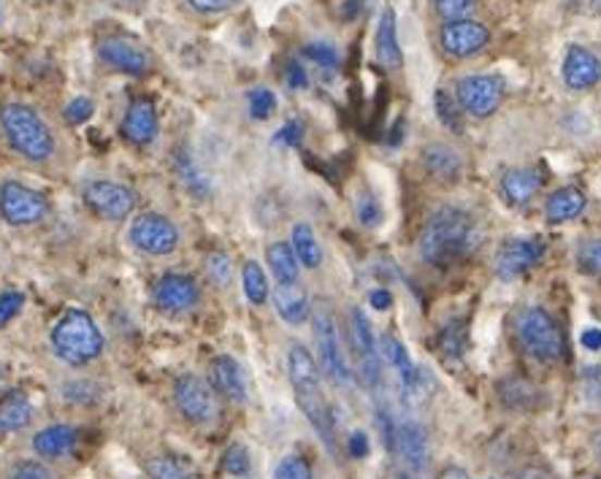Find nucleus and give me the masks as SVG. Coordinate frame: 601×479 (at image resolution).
I'll list each match as a JSON object with an SVG mask.
<instances>
[{"label": "nucleus", "instance_id": "nucleus-47", "mask_svg": "<svg viewBox=\"0 0 601 479\" xmlns=\"http://www.w3.org/2000/svg\"><path fill=\"white\" fill-rule=\"evenodd\" d=\"M22 306H25V295L22 293H16V290L0 293V328L9 326V322L20 315Z\"/></svg>", "mask_w": 601, "mask_h": 479}, {"label": "nucleus", "instance_id": "nucleus-36", "mask_svg": "<svg viewBox=\"0 0 601 479\" xmlns=\"http://www.w3.org/2000/svg\"><path fill=\"white\" fill-rule=\"evenodd\" d=\"M353 209H355V217H358V222L364 228L382 225V217H385V211H382L380 198H377V195L371 193L369 187H364V191L355 193Z\"/></svg>", "mask_w": 601, "mask_h": 479}, {"label": "nucleus", "instance_id": "nucleus-6", "mask_svg": "<svg viewBox=\"0 0 601 479\" xmlns=\"http://www.w3.org/2000/svg\"><path fill=\"white\" fill-rule=\"evenodd\" d=\"M315 344H317V358H320V369L326 371L328 380L333 384H349L353 382V369L347 364V355L342 349V339H339L336 320H333L331 309L328 306H317L315 317Z\"/></svg>", "mask_w": 601, "mask_h": 479}, {"label": "nucleus", "instance_id": "nucleus-38", "mask_svg": "<svg viewBox=\"0 0 601 479\" xmlns=\"http://www.w3.org/2000/svg\"><path fill=\"white\" fill-rule=\"evenodd\" d=\"M304 58L322 71L342 69V52H339L336 44L331 41H309L304 47Z\"/></svg>", "mask_w": 601, "mask_h": 479}, {"label": "nucleus", "instance_id": "nucleus-29", "mask_svg": "<svg viewBox=\"0 0 601 479\" xmlns=\"http://www.w3.org/2000/svg\"><path fill=\"white\" fill-rule=\"evenodd\" d=\"M144 471H147L149 479H200L196 464L187 460L185 455L174 453H160L147 458Z\"/></svg>", "mask_w": 601, "mask_h": 479}, {"label": "nucleus", "instance_id": "nucleus-49", "mask_svg": "<svg viewBox=\"0 0 601 479\" xmlns=\"http://www.w3.org/2000/svg\"><path fill=\"white\" fill-rule=\"evenodd\" d=\"M347 453L349 458H369L371 453V442H369V433L366 431H353L347 437Z\"/></svg>", "mask_w": 601, "mask_h": 479}, {"label": "nucleus", "instance_id": "nucleus-2", "mask_svg": "<svg viewBox=\"0 0 601 479\" xmlns=\"http://www.w3.org/2000/svg\"><path fill=\"white\" fill-rule=\"evenodd\" d=\"M287 377H291L293 393H296V401L306 420H309V426L315 428V433L326 444L328 453L339 455L336 422H333L331 406H328L326 393H322L320 366L315 364V358H311V353L304 344L296 342L287 349Z\"/></svg>", "mask_w": 601, "mask_h": 479}, {"label": "nucleus", "instance_id": "nucleus-31", "mask_svg": "<svg viewBox=\"0 0 601 479\" xmlns=\"http://www.w3.org/2000/svg\"><path fill=\"white\" fill-rule=\"evenodd\" d=\"M291 247L304 269H320L322 266V247L320 242H317V233L311 231V225H306V222H298V225L293 228Z\"/></svg>", "mask_w": 601, "mask_h": 479}, {"label": "nucleus", "instance_id": "nucleus-17", "mask_svg": "<svg viewBox=\"0 0 601 479\" xmlns=\"http://www.w3.org/2000/svg\"><path fill=\"white\" fill-rule=\"evenodd\" d=\"M120 133L133 147H149L160 133V116L155 109L152 98H136L125 109L120 122Z\"/></svg>", "mask_w": 601, "mask_h": 479}, {"label": "nucleus", "instance_id": "nucleus-40", "mask_svg": "<svg viewBox=\"0 0 601 479\" xmlns=\"http://www.w3.org/2000/svg\"><path fill=\"white\" fill-rule=\"evenodd\" d=\"M431 3L442 22L471 20V14L477 11V0H431Z\"/></svg>", "mask_w": 601, "mask_h": 479}, {"label": "nucleus", "instance_id": "nucleus-14", "mask_svg": "<svg viewBox=\"0 0 601 479\" xmlns=\"http://www.w3.org/2000/svg\"><path fill=\"white\" fill-rule=\"evenodd\" d=\"M488 44H491V30L477 20L444 22L442 30H439V47L455 60L475 58V54L486 52Z\"/></svg>", "mask_w": 601, "mask_h": 479}, {"label": "nucleus", "instance_id": "nucleus-28", "mask_svg": "<svg viewBox=\"0 0 601 479\" xmlns=\"http://www.w3.org/2000/svg\"><path fill=\"white\" fill-rule=\"evenodd\" d=\"M499 398L506 409L533 412L542 401V393L537 390V384L523 380V377H506L499 382Z\"/></svg>", "mask_w": 601, "mask_h": 479}, {"label": "nucleus", "instance_id": "nucleus-11", "mask_svg": "<svg viewBox=\"0 0 601 479\" xmlns=\"http://www.w3.org/2000/svg\"><path fill=\"white\" fill-rule=\"evenodd\" d=\"M49 200L47 195L22 185V182H3L0 185V217L11 228L36 225L47 217Z\"/></svg>", "mask_w": 601, "mask_h": 479}, {"label": "nucleus", "instance_id": "nucleus-1", "mask_svg": "<svg viewBox=\"0 0 601 479\" xmlns=\"http://www.w3.org/2000/svg\"><path fill=\"white\" fill-rule=\"evenodd\" d=\"M482 231L475 217L461 206H442L420 233V258L433 269H447L477 253Z\"/></svg>", "mask_w": 601, "mask_h": 479}, {"label": "nucleus", "instance_id": "nucleus-20", "mask_svg": "<svg viewBox=\"0 0 601 479\" xmlns=\"http://www.w3.org/2000/svg\"><path fill=\"white\" fill-rule=\"evenodd\" d=\"M393 450H398V455L404 458V464L412 471H426L428 458H431V450H428L426 431H422L417 422L404 420L396 426V437H393Z\"/></svg>", "mask_w": 601, "mask_h": 479}, {"label": "nucleus", "instance_id": "nucleus-21", "mask_svg": "<svg viewBox=\"0 0 601 479\" xmlns=\"http://www.w3.org/2000/svg\"><path fill=\"white\" fill-rule=\"evenodd\" d=\"M539 191H542V176H539V171L510 169L501 174L499 193L501 198H504V204L512 206V209H520V206L531 204Z\"/></svg>", "mask_w": 601, "mask_h": 479}, {"label": "nucleus", "instance_id": "nucleus-56", "mask_svg": "<svg viewBox=\"0 0 601 479\" xmlns=\"http://www.w3.org/2000/svg\"><path fill=\"white\" fill-rule=\"evenodd\" d=\"M591 444H593V453H597V455H599V460H601V428H599L597 433H593Z\"/></svg>", "mask_w": 601, "mask_h": 479}, {"label": "nucleus", "instance_id": "nucleus-7", "mask_svg": "<svg viewBox=\"0 0 601 479\" xmlns=\"http://www.w3.org/2000/svg\"><path fill=\"white\" fill-rule=\"evenodd\" d=\"M453 96L464 114L486 120V116L496 114L504 103L506 85L496 74H469L455 82Z\"/></svg>", "mask_w": 601, "mask_h": 479}, {"label": "nucleus", "instance_id": "nucleus-58", "mask_svg": "<svg viewBox=\"0 0 601 479\" xmlns=\"http://www.w3.org/2000/svg\"><path fill=\"white\" fill-rule=\"evenodd\" d=\"M593 9H597L599 14H601V0H593Z\"/></svg>", "mask_w": 601, "mask_h": 479}, {"label": "nucleus", "instance_id": "nucleus-33", "mask_svg": "<svg viewBox=\"0 0 601 479\" xmlns=\"http://www.w3.org/2000/svg\"><path fill=\"white\" fill-rule=\"evenodd\" d=\"M466 339H469V328L464 320H450L439 328L437 333V349L444 360H458L466 349Z\"/></svg>", "mask_w": 601, "mask_h": 479}, {"label": "nucleus", "instance_id": "nucleus-9", "mask_svg": "<svg viewBox=\"0 0 601 479\" xmlns=\"http://www.w3.org/2000/svg\"><path fill=\"white\" fill-rule=\"evenodd\" d=\"M127 242L144 255H152V258H163L171 255L180 247V228L169 220L165 214L158 211H147V214H138L133 220L131 231H127Z\"/></svg>", "mask_w": 601, "mask_h": 479}, {"label": "nucleus", "instance_id": "nucleus-44", "mask_svg": "<svg viewBox=\"0 0 601 479\" xmlns=\"http://www.w3.org/2000/svg\"><path fill=\"white\" fill-rule=\"evenodd\" d=\"M206 271H209V277L214 285H220V287L231 285L233 263L225 253H211L209 258H206Z\"/></svg>", "mask_w": 601, "mask_h": 479}, {"label": "nucleus", "instance_id": "nucleus-53", "mask_svg": "<svg viewBox=\"0 0 601 479\" xmlns=\"http://www.w3.org/2000/svg\"><path fill=\"white\" fill-rule=\"evenodd\" d=\"M369 304L375 306L377 311H388L393 306V295L388 293V290H375V293L369 295Z\"/></svg>", "mask_w": 601, "mask_h": 479}, {"label": "nucleus", "instance_id": "nucleus-46", "mask_svg": "<svg viewBox=\"0 0 601 479\" xmlns=\"http://www.w3.org/2000/svg\"><path fill=\"white\" fill-rule=\"evenodd\" d=\"M9 479H58L44 460H22L11 469Z\"/></svg>", "mask_w": 601, "mask_h": 479}, {"label": "nucleus", "instance_id": "nucleus-22", "mask_svg": "<svg viewBox=\"0 0 601 479\" xmlns=\"http://www.w3.org/2000/svg\"><path fill=\"white\" fill-rule=\"evenodd\" d=\"M420 163L437 182H458L464 174V158L450 144H428L420 152Z\"/></svg>", "mask_w": 601, "mask_h": 479}, {"label": "nucleus", "instance_id": "nucleus-42", "mask_svg": "<svg viewBox=\"0 0 601 479\" xmlns=\"http://www.w3.org/2000/svg\"><path fill=\"white\" fill-rule=\"evenodd\" d=\"M274 479H315V471H311V464L304 455L291 453L277 464Z\"/></svg>", "mask_w": 601, "mask_h": 479}, {"label": "nucleus", "instance_id": "nucleus-18", "mask_svg": "<svg viewBox=\"0 0 601 479\" xmlns=\"http://www.w3.org/2000/svg\"><path fill=\"white\" fill-rule=\"evenodd\" d=\"M209 384L217 393V398H225L231 404H244L249 398L247 374L242 364L231 355H217L209 364Z\"/></svg>", "mask_w": 601, "mask_h": 479}, {"label": "nucleus", "instance_id": "nucleus-43", "mask_svg": "<svg viewBox=\"0 0 601 479\" xmlns=\"http://www.w3.org/2000/svg\"><path fill=\"white\" fill-rule=\"evenodd\" d=\"M247 103H249V114H253L255 120H269V116L277 111V96L269 90V87H255V90H249Z\"/></svg>", "mask_w": 601, "mask_h": 479}, {"label": "nucleus", "instance_id": "nucleus-12", "mask_svg": "<svg viewBox=\"0 0 601 479\" xmlns=\"http://www.w3.org/2000/svg\"><path fill=\"white\" fill-rule=\"evenodd\" d=\"M349 339H353L355 358H358V377L369 390H377L382 382L380 349H377V336L371 331L369 317L364 315L360 306L349 309Z\"/></svg>", "mask_w": 601, "mask_h": 479}, {"label": "nucleus", "instance_id": "nucleus-24", "mask_svg": "<svg viewBox=\"0 0 601 479\" xmlns=\"http://www.w3.org/2000/svg\"><path fill=\"white\" fill-rule=\"evenodd\" d=\"M76 442H79V431L74 426H49L33 437V450L38 458L58 460L74 455Z\"/></svg>", "mask_w": 601, "mask_h": 479}, {"label": "nucleus", "instance_id": "nucleus-8", "mask_svg": "<svg viewBox=\"0 0 601 479\" xmlns=\"http://www.w3.org/2000/svg\"><path fill=\"white\" fill-rule=\"evenodd\" d=\"M174 406L191 426H211L220 415L217 393L211 384L198 374H180L174 380Z\"/></svg>", "mask_w": 601, "mask_h": 479}, {"label": "nucleus", "instance_id": "nucleus-23", "mask_svg": "<svg viewBox=\"0 0 601 479\" xmlns=\"http://www.w3.org/2000/svg\"><path fill=\"white\" fill-rule=\"evenodd\" d=\"M375 54L380 60L382 69L398 71L404 65V54H401L398 44V30H396V11L391 5H385L380 14V22H377L375 30Z\"/></svg>", "mask_w": 601, "mask_h": 479}, {"label": "nucleus", "instance_id": "nucleus-15", "mask_svg": "<svg viewBox=\"0 0 601 479\" xmlns=\"http://www.w3.org/2000/svg\"><path fill=\"white\" fill-rule=\"evenodd\" d=\"M544 258V242L542 238H510L499 247L496 258H493V271L499 280L510 282L526 274L528 269Z\"/></svg>", "mask_w": 601, "mask_h": 479}, {"label": "nucleus", "instance_id": "nucleus-50", "mask_svg": "<svg viewBox=\"0 0 601 479\" xmlns=\"http://www.w3.org/2000/svg\"><path fill=\"white\" fill-rule=\"evenodd\" d=\"M300 138H304V127H300V122H287V125H282L280 131H277L274 142L285 144V147H298Z\"/></svg>", "mask_w": 601, "mask_h": 479}, {"label": "nucleus", "instance_id": "nucleus-16", "mask_svg": "<svg viewBox=\"0 0 601 479\" xmlns=\"http://www.w3.org/2000/svg\"><path fill=\"white\" fill-rule=\"evenodd\" d=\"M152 300L165 315H185L196 309L200 300V285L191 274H163L152 285Z\"/></svg>", "mask_w": 601, "mask_h": 479}, {"label": "nucleus", "instance_id": "nucleus-26", "mask_svg": "<svg viewBox=\"0 0 601 479\" xmlns=\"http://www.w3.org/2000/svg\"><path fill=\"white\" fill-rule=\"evenodd\" d=\"M586 193L575 185H566L559 187L555 193H550L548 204H544V217H548V222H553V225H564V222L577 220V217L586 211Z\"/></svg>", "mask_w": 601, "mask_h": 479}, {"label": "nucleus", "instance_id": "nucleus-10", "mask_svg": "<svg viewBox=\"0 0 601 479\" xmlns=\"http://www.w3.org/2000/svg\"><path fill=\"white\" fill-rule=\"evenodd\" d=\"M82 200L100 220L120 222L131 217L138 206L136 191L111 180H93L82 187Z\"/></svg>", "mask_w": 601, "mask_h": 479}, {"label": "nucleus", "instance_id": "nucleus-55", "mask_svg": "<svg viewBox=\"0 0 601 479\" xmlns=\"http://www.w3.org/2000/svg\"><path fill=\"white\" fill-rule=\"evenodd\" d=\"M437 479H471L469 471L461 469V466H444L442 471H439Z\"/></svg>", "mask_w": 601, "mask_h": 479}, {"label": "nucleus", "instance_id": "nucleus-51", "mask_svg": "<svg viewBox=\"0 0 601 479\" xmlns=\"http://www.w3.org/2000/svg\"><path fill=\"white\" fill-rule=\"evenodd\" d=\"M285 82L291 90H306L309 85V76H306V69L300 63H291L285 71Z\"/></svg>", "mask_w": 601, "mask_h": 479}, {"label": "nucleus", "instance_id": "nucleus-25", "mask_svg": "<svg viewBox=\"0 0 601 479\" xmlns=\"http://www.w3.org/2000/svg\"><path fill=\"white\" fill-rule=\"evenodd\" d=\"M33 401L25 390H9L0 398V437L25 431L33 422Z\"/></svg>", "mask_w": 601, "mask_h": 479}, {"label": "nucleus", "instance_id": "nucleus-34", "mask_svg": "<svg viewBox=\"0 0 601 479\" xmlns=\"http://www.w3.org/2000/svg\"><path fill=\"white\" fill-rule=\"evenodd\" d=\"M242 285L249 304L263 306L266 300H269V280H266V271L260 269L258 260H247V263L242 266Z\"/></svg>", "mask_w": 601, "mask_h": 479}, {"label": "nucleus", "instance_id": "nucleus-48", "mask_svg": "<svg viewBox=\"0 0 601 479\" xmlns=\"http://www.w3.org/2000/svg\"><path fill=\"white\" fill-rule=\"evenodd\" d=\"M93 111H96V103H93L90 98H74L69 106H65L63 116L65 122H71V125H85V122L93 116Z\"/></svg>", "mask_w": 601, "mask_h": 479}, {"label": "nucleus", "instance_id": "nucleus-3", "mask_svg": "<svg viewBox=\"0 0 601 479\" xmlns=\"http://www.w3.org/2000/svg\"><path fill=\"white\" fill-rule=\"evenodd\" d=\"M0 133L11 152L27 163H49L58 152V138L41 114L22 100L0 106Z\"/></svg>", "mask_w": 601, "mask_h": 479}, {"label": "nucleus", "instance_id": "nucleus-30", "mask_svg": "<svg viewBox=\"0 0 601 479\" xmlns=\"http://www.w3.org/2000/svg\"><path fill=\"white\" fill-rule=\"evenodd\" d=\"M266 260H269L271 274L277 277V282H280V285H293V282H298L300 263H298V258H296V253H293L291 244L287 242L269 244V249H266Z\"/></svg>", "mask_w": 601, "mask_h": 479}, {"label": "nucleus", "instance_id": "nucleus-37", "mask_svg": "<svg viewBox=\"0 0 601 479\" xmlns=\"http://www.w3.org/2000/svg\"><path fill=\"white\" fill-rule=\"evenodd\" d=\"M176 174H180V180L185 182V187L193 195H198V198L209 195V180L200 174L198 165L193 163V158H191V152H187V149H182V152L176 155Z\"/></svg>", "mask_w": 601, "mask_h": 479}, {"label": "nucleus", "instance_id": "nucleus-19", "mask_svg": "<svg viewBox=\"0 0 601 479\" xmlns=\"http://www.w3.org/2000/svg\"><path fill=\"white\" fill-rule=\"evenodd\" d=\"M561 76H564V85L575 93H586L591 87H597L601 82V58L593 49L580 47V44H572L566 49L564 69H561Z\"/></svg>", "mask_w": 601, "mask_h": 479}, {"label": "nucleus", "instance_id": "nucleus-60", "mask_svg": "<svg viewBox=\"0 0 601 479\" xmlns=\"http://www.w3.org/2000/svg\"><path fill=\"white\" fill-rule=\"evenodd\" d=\"M591 479H601V477H591Z\"/></svg>", "mask_w": 601, "mask_h": 479}, {"label": "nucleus", "instance_id": "nucleus-13", "mask_svg": "<svg viewBox=\"0 0 601 479\" xmlns=\"http://www.w3.org/2000/svg\"><path fill=\"white\" fill-rule=\"evenodd\" d=\"M98 60L109 71L125 76H147L152 71V54L127 36H106L98 41Z\"/></svg>", "mask_w": 601, "mask_h": 479}, {"label": "nucleus", "instance_id": "nucleus-45", "mask_svg": "<svg viewBox=\"0 0 601 479\" xmlns=\"http://www.w3.org/2000/svg\"><path fill=\"white\" fill-rule=\"evenodd\" d=\"M242 0H185V5L191 11H196L200 16H220L233 11Z\"/></svg>", "mask_w": 601, "mask_h": 479}, {"label": "nucleus", "instance_id": "nucleus-27", "mask_svg": "<svg viewBox=\"0 0 601 479\" xmlns=\"http://www.w3.org/2000/svg\"><path fill=\"white\" fill-rule=\"evenodd\" d=\"M271 298H274L277 315H280L287 326H304L311 317V300L298 282H293V285H277Z\"/></svg>", "mask_w": 601, "mask_h": 479}, {"label": "nucleus", "instance_id": "nucleus-39", "mask_svg": "<svg viewBox=\"0 0 601 479\" xmlns=\"http://www.w3.org/2000/svg\"><path fill=\"white\" fill-rule=\"evenodd\" d=\"M253 469V460H249V450L244 444H231V447L222 453V471L231 477H247Z\"/></svg>", "mask_w": 601, "mask_h": 479}, {"label": "nucleus", "instance_id": "nucleus-32", "mask_svg": "<svg viewBox=\"0 0 601 479\" xmlns=\"http://www.w3.org/2000/svg\"><path fill=\"white\" fill-rule=\"evenodd\" d=\"M382 353H385L388 364H391L393 369H396L401 384H404V388L409 390L412 384H415L417 369H415V364H412L409 353H406L404 342L393 336V333H385V336H382Z\"/></svg>", "mask_w": 601, "mask_h": 479}, {"label": "nucleus", "instance_id": "nucleus-57", "mask_svg": "<svg viewBox=\"0 0 601 479\" xmlns=\"http://www.w3.org/2000/svg\"><path fill=\"white\" fill-rule=\"evenodd\" d=\"M393 479H415V477H412L409 471H396V477H393Z\"/></svg>", "mask_w": 601, "mask_h": 479}, {"label": "nucleus", "instance_id": "nucleus-5", "mask_svg": "<svg viewBox=\"0 0 601 479\" xmlns=\"http://www.w3.org/2000/svg\"><path fill=\"white\" fill-rule=\"evenodd\" d=\"M512 331H515L517 344L526 355L542 364H555L564 358V333L553 315H548L539 306H520L512 317Z\"/></svg>", "mask_w": 601, "mask_h": 479}, {"label": "nucleus", "instance_id": "nucleus-4", "mask_svg": "<svg viewBox=\"0 0 601 479\" xmlns=\"http://www.w3.org/2000/svg\"><path fill=\"white\" fill-rule=\"evenodd\" d=\"M52 349L63 364L87 366L103 353V333L90 311L69 309L52 328Z\"/></svg>", "mask_w": 601, "mask_h": 479}, {"label": "nucleus", "instance_id": "nucleus-35", "mask_svg": "<svg viewBox=\"0 0 601 479\" xmlns=\"http://www.w3.org/2000/svg\"><path fill=\"white\" fill-rule=\"evenodd\" d=\"M433 106H437V116L439 122H442L447 131L461 133V127H464V111H461L458 100H455L453 90L450 87H439L437 96H433Z\"/></svg>", "mask_w": 601, "mask_h": 479}, {"label": "nucleus", "instance_id": "nucleus-54", "mask_svg": "<svg viewBox=\"0 0 601 479\" xmlns=\"http://www.w3.org/2000/svg\"><path fill=\"white\" fill-rule=\"evenodd\" d=\"M582 347L591 349V353H597V349H601V328H586L580 336Z\"/></svg>", "mask_w": 601, "mask_h": 479}, {"label": "nucleus", "instance_id": "nucleus-52", "mask_svg": "<svg viewBox=\"0 0 601 479\" xmlns=\"http://www.w3.org/2000/svg\"><path fill=\"white\" fill-rule=\"evenodd\" d=\"M512 479H559L553 475V471L548 469V466H539V464H531V466H523L520 471H517Z\"/></svg>", "mask_w": 601, "mask_h": 479}, {"label": "nucleus", "instance_id": "nucleus-41", "mask_svg": "<svg viewBox=\"0 0 601 479\" xmlns=\"http://www.w3.org/2000/svg\"><path fill=\"white\" fill-rule=\"evenodd\" d=\"M577 266L582 274L601 277V238H586L577 247Z\"/></svg>", "mask_w": 601, "mask_h": 479}, {"label": "nucleus", "instance_id": "nucleus-59", "mask_svg": "<svg viewBox=\"0 0 601 479\" xmlns=\"http://www.w3.org/2000/svg\"><path fill=\"white\" fill-rule=\"evenodd\" d=\"M122 3H142V0H122Z\"/></svg>", "mask_w": 601, "mask_h": 479}]
</instances>
